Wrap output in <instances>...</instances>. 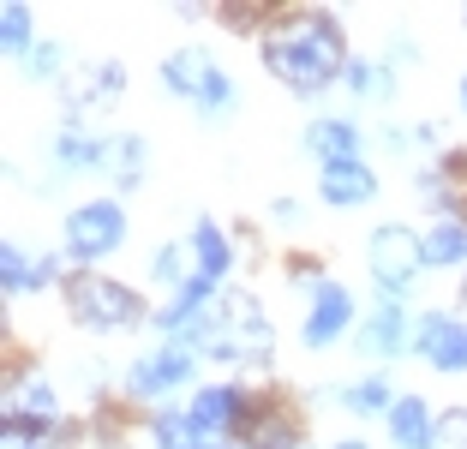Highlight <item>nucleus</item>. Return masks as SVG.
<instances>
[{
    "label": "nucleus",
    "mask_w": 467,
    "mask_h": 449,
    "mask_svg": "<svg viewBox=\"0 0 467 449\" xmlns=\"http://www.w3.org/2000/svg\"><path fill=\"white\" fill-rule=\"evenodd\" d=\"M348 318H354V299L342 294V287H324L317 294V306H312V318H306V348H324V341H336L348 329Z\"/></svg>",
    "instance_id": "obj_8"
},
{
    "label": "nucleus",
    "mask_w": 467,
    "mask_h": 449,
    "mask_svg": "<svg viewBox=\"0 0 467 449\" xmlns=\"http://www.w3.org/2000/svg\"><path fill=\"white\" fill-rule=\"evenodd\" d=\"M306 150H312L324 168H336V162H354L359 138H354V126H348V120H317L312 132H306Z\"/></svg>",
    "instance_id": "obj_11"
},
{
    "label": "nucleus",
    "mask_w": 467,
    "mask_h": 449,
    "mask_svg": "<svg viewBox=\"0 0 467 449\" xmlns=\"http://www.w3.org/2000/svg\"><path fill=\"white\" fill-rule=\"evenodd\" d=\"M67 306L84 329H120V324H138V299L126 294L120 282L109 276H72L67 282Z\"/></svg>",
    "instance_id": "obj_2"
},
{
    "label": "nucleus",
    "mask_w": 467,
    "mask_h": 449,
    "mask_svg": "<svg viewBox=\"0 0 467 449\" xmlns=\"http://www.w3.org/2000/svg\"><path fill=\"white\" fill-rule=\"evenodd\" d=\"M462 109H467V78H462Z\"/></svg>",
    "instance_id": "obj_24"
},
{
    "label": "nucleus",
    "mask_w": 467,
    "mask_h": 449,
    "mask_svg": "<svg viewBox=\"0 0 467 449\" xmlns=\"http://www.w3.org/2000/svg\"><path fill=\"white\" fill-rule=\"evenodd\" d=\"M222 329H228V336L216 341V354H228V360H252V354H264V341H270V329H264V312H258V299L240 294V287H234V294L222 299Z\"/></svg>",
    "instance_id": "obj_6"
},
{
    "label": "nucleus",
    "mask_w": 467,
    "mask_h": 449,
    "mask_svg": "<svg viewBox=\"0 0 467 449\" xmlns=\"http://www.w3.org/2000/svg\"><path fill=\"white\" fill-rule=\"evenodd\" d=\"M413 341H420V354L438 371H467V324H455L443 312H426L413 324Z\"/></svg>",
    "instance_id": "obj_7"
},
{
    "label": "nucleus",
    "mask_w": 467,
    "mask_h": 449,
    "mask_svg": "<svg viewBox=\"0 0 467 449\" xmlns=\"http://www.w3.org/2000/svg\"><path fill=\"white\" fill-rule=\"evenodd\" d=\"M348 402H354L359 413L366 408H389V390H384V378H371V383H359V390H348Z\"/></svg>",
    "instance_id": "obj_22"
},
{
    "label": "nucleus",
    "mask_w": 467,
    "mask_h": 449,
    "mask_svg": "<svg viewBox=\"0 0 467 449\" xmlns=\"http://www.w3.org/2000/svg\"><path fill=\"white\" fill-rule=\"evenodd\" d=\"M359 348H366V354H396V348H408V336H401V318H396V306H384V312H371V324H366V336H359Z\"/></svg>",
    "instance_id": "obj_15"
},
{
    "label": "nucleus",
    "mask_w": 467,
    "mask_h": 449,
    "mask_svg": "<svg viewBox=\"0 0 467 449\" xmlns=\"http://www.w3.org/2000/svg\"><path fill=\"white\" fill-rule=\"evenodd\" d=\"M264 67L282 84H294L300 96H312L317 84H330L348 67L342 25L330 13H282L264 37Z\"/></svg>",
    "instance_id": "obj_1"
},
{
    "label": "nucleus",
    "mask_w": 467,
    "mask_h": 449,
    "mask_svg": "<svg viewBox=\"0 0 467 449\" xmlns=\"http://www.w3.org/2000/svg\"><path fill=\"white\" fill-rule=\"evenodd\" d=\"M204 449H234V444H204Z\"/></svg>",
    "instance_id": "obj_25"
},
{
    "label": "nucleus",
    "mask_w": 467,
    "mask_h": 449,
    "mask_svg": "<svg viewBox=\"0 0 467 449\" xmlns=\"http://www.w3.org/2000/svg\"><path fill=\"white\" fill-rule=\"evenodd\" d=\"M198 437H204V432H198L192 413H186V420H180V413H162V420H156V444H162V449H204Z\"/></svg>",
    "instance_id": "obj_16"
},
{
    "label": "nucleus",
    "mask_w": 467,
    "mask_h": 449,
    "mask_svg": "<svg viewBox=\"0 0 467 449\" xmlns=\"http://www.w3.org/2000/svg\"><path fill=\"white\" fill-rule=\"evenodd\" d=\"M330 449H366V444H330Z\"/></svg>",
    "instance_id": "obj_23"
},
{
    "label": "nucleus",
    "mask_w": 467,
    "mask_h": 449,
    "mask_svg": "<svg viewBox=\"0 0 467 449\" xmlns=\"http://www.w3.org/2000/svg\"><path fill=\"white\" fill-rule=\"evenodd\" d=\"M6 287H13V294L36 287V264H25V252H18V245H6Z\"/></svg>",
    "instance_id": "obj_20"
},
{
    "label": "nucleus",
    "mask_w": 467,
    "mask_h": 449,
    "mask_svg": "<svg viewBox=\"0 0 467 449\" xmlns=\"http://www.w3.org/2000/svg\"><path fill=\"white\" fill-rule=\"evenodd\" d=\"M467 258V228L462 222H438L420 234V264H462Z\"/></svg>",
    "instance_id": "obj_13"
},
{
    "label": "nucleus",
    "mask_w": 467,
    "mask_h": 449,
    "mask_svg": "<svg viewBox=\"0 0 467 449\" xmlns=\"http://www.w3.org/2000/svg\"><path fill=\"white\" fill-rule=\"evenodd\" d=\"M97 156H102L97 138H84V132H67V138H60V162H67V168H90Z\"/></svg>",
    "instance_id": "obj_18"
},
{
    "label": "nucleus",
    "mask_w": 467,
    "mask_h": 449,
    "mask_svg": "<svg viewBox=\"0 0 467 449\" xmlns=\"http://www.w3.org/2000/svg\"><path fill=\"white\" fill-rule=\"evenodd\" d=\"M222 270H228V240H222V234L204 222V228H198V276H210V282H216Z\"/></svg>",
    "instance_id": "obj_17"
},
{
    "label": "nucleus",
    "mask_w": 467,
    "mask_h": 449,
    "mask_svg": "<svg viewBox=\"0 0 467 449\" xmlns=\"http://www.w3.org/2000/svg\"><path fill=\"white\" fill-rule=\"evenodd\" d=\"M413 270H420V240H413L408 228H378L371 234V276L384 282V294H408Z\"/></svg>",
    "instance_id": "obj_4"
},
{
    "label": "nucleus",
    "mask_w": 467,
    "mask_h": 449,
    "mask_svg": "<svg viewBox=\"0 0 467 449\" xmlns=\"http://www.w3.org/2000/svg\"><path fill=\"white\" fill-rule=\"evenodd\" d=\"M120 234H126L120 204H84V210H72V222H67V245L78 252L84 264L109 258L114 245H120Z\"/></svg>",
    "instance_id": "obj_5"
},
{
    "label": "nucleus",
    "mask_w": 467,
    "mask_h": 449,
    "mask_svg": "<svg viewBox=\"0 0 467 449\" xmlns=\"http://www.w3.org/2000/svg\"><path fill=\"white\" fill-rule=\"evenodd\" d=\"M438 444H443V449H467V408L443 413V425H438Z\"/></svg>",
    "instance_id": "obj_21"
},
{
    "label": "nucleus",
    "mask_w": 467,
    "mask_h": 449,
    "mask_svg": "<svg viewBox=\"0 0 467 449\" xmlns=\"http://www.w3.org/2000/svg\"><path fill=\"white\" fill-rule=\"evenodd\" d=\"M192 420H198L204 437H222L234 420H240V395H234V390H204V395H198V408H192Z\"/></svg>",
    "instance_id": "obj_14"
},
{
    "label": "nucleus",
    "mask_w": 467,
    "mask_h": 449,
    "mask_svg": "<svg viewBox=\"0 0 467 449\" xmlns=\"http://www.w3.org/2000/svg\"><path fill=\"white\" fill-rule=\"evenodd\" d=\"M162 78L174 96H192V102H204V109H222V102H234V84L222 78L216 67H210V55H198V48H180V55L162 60Z\"/></svg>",
    "instance_id": "obj_3"
},
{
    "label": "nucleus",
    "mask_w": 467,
    "mask_h": 449,
    "mask_svg": "<svg viewBox=\"0 0 467 449\" xmlns=\"http://www.w3.org/2000/svg\"><path fill=\"white\" fill-rule=\"evenodd\" d=\"M186 371H192V360L180 354V348H168V354H156V360H138L132 366V395H162V390H174Z\"/></svg>",
    "instance_id": "obj_10"
},
{
    "label": "nucleus",
    "mask_w": 467,
    "mask_h": 449,
    "mask_svg": "<svg viewBox=\"0 0 467 449\" xmlns=\"http://www.w3.org/2000/svg\"><path fill=\"white\" fill-rule=\"evenodd\" d=\"M389 432H396L401 449H438V420H431V408L420 395H408V402L389 408Z\"/></svg>",
    "instance_id": "obj_9"
},
{
    "label": "nucleus",
    "mask_w": 467,
    "mask_h": 449,
    "mask_svg": "<svg viewBox=\"0 0 467 449\" xmlns=\"http://www.w3.org/2000/svg\"><path fill=\"white\" fill-rule=\"evenodd\" d=\"M371 192H378L371 168H359V162H336V168H324V198H330V204H366Z\"/></svg>",
    "instance_id": "obj_12"
},
{
    "label": "nucleus",
    "mask_w": 467,
    "mask_h": 449,
    "mask_svg": "<svg viewBox=\"0 0 467 449\" xmlns=\"http://www.w3.org/2000/svg\"><path fill=\"white\" fill-rule=\"evenodd\" d=\"M0 25H6V48H13V55H25V48H30V13L13 0V6L0 13Z\"/></svg>",
    "instance_id": "obj_19"
}]
</instances>
